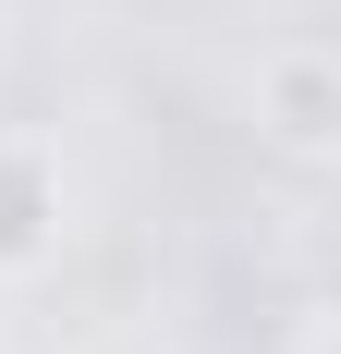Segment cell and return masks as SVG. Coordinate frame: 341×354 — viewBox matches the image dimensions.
<instances>
[{"label": "cell", "mask_w": 341, "mask_h": 354, "mask_svg": "<svg viewBox=\"0 0 341 354\" xmlns=\"http://www.w3.org/2000/svg\"><path fill=\"white\" fill-rule=\"evenodd\" d=\"M256 147L293 171H341V49H269L256 62Z\"/></svg>", "instance_id": "cell-1"}, {"label": "cell", "mask_w": 341, "mask_h": 354, "mask_svg": "<svg viewBox=\"0 0 341 354\" xmlns=\"http://www.w3.org/2000/svg\"><path fill=\"white\" fill-rule=\"evenodd\" d=\"M73 245V183L37 135H0V281H37Z\"/></svg>", "instance_id": "cell-2"}]
</instances>
